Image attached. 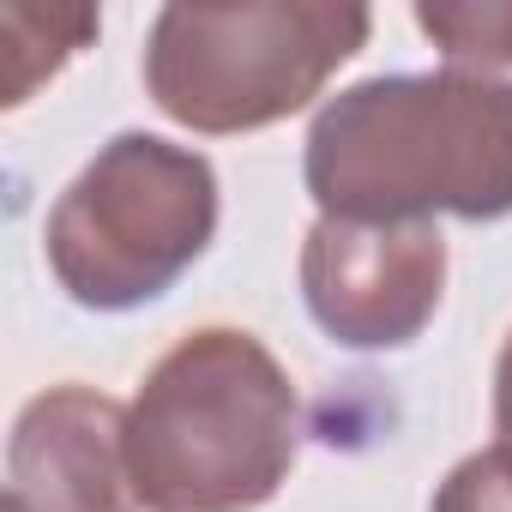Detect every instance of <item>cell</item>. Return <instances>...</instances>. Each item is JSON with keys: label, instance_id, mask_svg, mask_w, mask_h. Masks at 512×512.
<instances>
[{"label": "cell", "instance_id": "cell-1", "mask_svg": "<svg viewBox=\"0 0 512 512\" xmlns=\"http://www.w3.org/2000/svg\"><path fill=\"white\" fill-rule=\"evenodd\" d=\"M302 181L344 223H500L512 217V79L380 73L320 103Z\"/></svg>", "mask_w": 512, "mask_h": 512}, {"label": "cell", "instance_id": "cell-2", "mask_svg": "<svg viewBox=\"0 0 512 512\" xmlns=\"http://www.w3.org/2000/svg\"><path fill=\"white\" fill-rule=\"evenodd\" d=\"M127 452L145 512H260L302 452L296 380L253 332L199 326L139 380Z\"/></svg>", "mask_w": 512, "mask_h": 512}, {"label": "cell", "instance_id": "cell-3", "mask_svg": "<svg viewBox=\"0 0 512 512\" xmlns=\"http://www.w3.org/2000/svg\"><path fill=\"white\" fill-rule=\"evenodd\" d=\"M368 31L356 0H175L145 31V91L187 133H260L302 115Z\"/></svg>", "mask_w": 512, "mask_h": 512}, {"label": "cell", "instance_id": "cell-4", "mask_svg": "<svg viewBox=\"0 0 512 512\" xmlns=\"http://www.w3.org/2000/svg\"><path fill=\"white\" fill-rule=\"evenodd\" d=\"M217 169L193 145L157 133H115L55 199L43 260L55 284L91 314H133L163 302L217 241Z\"/></svg>", "mask_w": 512, "mask_h": 512}, {"label": "cell", "instance_id": "cell-5", "mask_svg": "<svg viewBox=\"0 0 512 512\" xmlns=\"http://www.w3.org/2000/svg\"><path fill=\"white\" fill-rule=\"evenodd\" d=\"M302 302L344 350H410L446 296L440 223L314 217L302 241Z\"/></svg>", "mask_w": 512, "mask_h": 512}, {"label": "cell", "instance_id": "cell-6", "mask_svg": "<svg viewBox=\"0 0 512 512\" xmlns=\"http://www.w3.org/2000/svg\"><path fill=\"white\" fill-rule=\"evenodd\" d=\"M7 500L25 512H139L127 404L79 380L37 392L7 434Z\"/></svg>", "mask_w": 512, "mask_h": 512}, {"label": "cell", "instance_id": "cell-7", "mask_svg": "<svg viewBox=\"0 0 512 512\" xmlns=\"http://www.w3.org/2000/svg\"><path fill=\"white\" fill-rule=\"evenodd\" d=\"M97 37L91 7H7V109H25L37 85H49L85 43Z\"/></svg>", "mask_w": 512, "mask_h": 512}, {"label": "cell", "instance_id": "cell-8", "mask_svg": "<svg viewBox=\"0 0 512 512\" xmlns=\"http://www.w3.org/2000/svg\"><path fill=\"white\" fill-rule=\"evenodd\" d=\"M416 31L458 73L512 67V0H416Z\"/></svg>", "mask_w": 512, "mask_h": 512}, {"label": "cell", "instance_id": "cell-9", "mask_svg": "<svg viewBox=\"0 0 512 512\" xmlns=\"http://www.w3.org/2000/svg\"><path fill=\"white\" fill-rule=\"evenodd\" d=\"M428 512H512V464L494 446L458 458L446 470V482L434 488V506Z\"/></svg>", "mask_w": 512, "mask_h": 512}, {"label": "cell", "instance_id": "cell-10", "mask_svg": "<svg viewBox=\"0 0 512 512\" xmlns=\"http://www.w3.org/2000/svg\"><path fill=\"white\" fill-rule=\"evenodd\" d=\"M494 452L512 464V332L494 356Z\"/></svg>", "mask_w": 512, "mask_h": 512}, {"label": "cell", "instance_id": "cell-11", "mask_svg": "<svg viewBox=\"0 0 512 512\" xmlns=\"http://www.w3.org/2000/svg\"><path fill=\"white\" fill-rule=\"evenodd\" d=\"M7 512H25V506H19V500H7Z\"/></svg>", "mask_w": 512, "mask_h": 512}]
</instances>
